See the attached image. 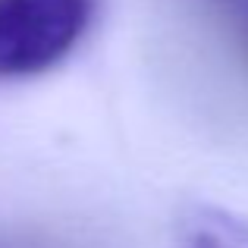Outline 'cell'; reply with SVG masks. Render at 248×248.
Instances as JSON below:
<instances>
[{
    "instance_id": "1",
    "label": "cell",
    "mask_w": 248,
    "mask_h": 248,
    "mask_svg": "<svg viewBox=\"0 0 248 248\" xmlns=\"http://www.w3.org/2000/svg\"><path fill=\"white\" fill-rule=\"evenodd\" d=\"M91 0H0V82L31 79L73 54Z\"/></svg>"
}]
</instances>
